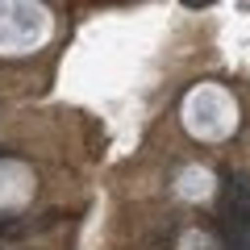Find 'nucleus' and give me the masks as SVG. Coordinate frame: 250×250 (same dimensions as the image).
Returning a JSON list of instances; mask_svg holds the SVG:
<instances>
[{"mask_svg": "<svg viewBox=\"0 0 250 250\" xmlns=\"http://www.w3.org/2000/svg\"><path fill=\"white\" fill-rule=\"evenodd\" d=\"M46 38V13L34 4H4L0 9V50L21 54Z\"/></svg>", "mask_w": 250, "mask_h": 250, "instance_id": "nucleus-2", "label": "nucleus"}, {"mask_svg": "<svg viewBox=\"0 0 250 250\" xmlns=\"http://www.w3.org/2000/svg\"><path fill=\"white\" fill-rule=\"evenodd\" d=\"M184 121H188V129L200 134V138H225L233 125H238V108H233V100L225 96L221 88L205 83V88H196L184 100Z\"/></svg>", "mask_w": 250, "mask_h": 250, "instance_id": "nucleus-1", "label": "nucleus"}]
</instances>
